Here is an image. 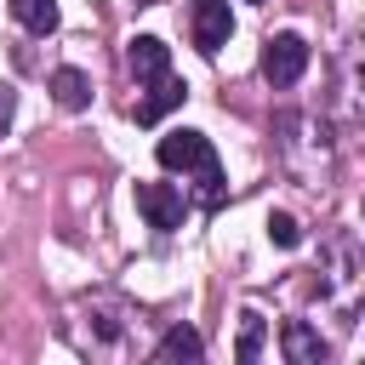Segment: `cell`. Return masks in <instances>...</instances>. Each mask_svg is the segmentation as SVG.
Listing matches in <instances>:
<instances>
[{
	"mask_svg": "<svg viewBox=\"0 0 365 365\" xmlns=\"http://www.w3.org/2000/svg\"><path fill=\"white\" fill-rule=\"evenodd\" d=\"M154 160H160L165 171H194V177H200V194H205V205H222V160H217V148H211V137H205V131H188V125L165 131V137H160V148H154Z\"/></svg>",
	"mask_w": 365,
	"mask_h": 365,
	"instance_id": "1",
	"label": "cell"
},
{
	"mask_svg": "<svg viewBox=\"0 0 365 365\" xmlns=\"http://www.w3.org/2000/svg\"><path fill=\"white\" fill-rule=\"evenodd\" d=\"M302 68H308V40L302 34H274L268 46H262V74H268V86H297L302 80Z\"/></svg>",
	"mask_w": 365,
	"mask_h": 365,
	"instance_id": "2",
	"label": "cell"
},
{
	"mask_svg": "<svg viewBox=\"0 0 365 365\" xmlns=\"http://www.w3.org/2000/svg\"><path fill=\"white\" fill-rule=\"evenodd\" d=\"M137 211H143V222L148 228H160V234H171V228H182V188H171V182H137Z\"/></svg>",
	"mask_w": 365,
	"mask_h": 365,
	"instance_id": "3",
	"label": "cell"
},
{
	"mask_svg": "<svg viewBox=\"0 0 365 365\" xmlns=\"http://www.w3.org/2000/svg\"><path fill=\"white\" fill-rule=\"evenodd\" d=\"M188 11H194V46H200L205 57H217V51L228 46V34H234V11H228V0H194Z\"/></svg>",
	"mask_w": 365,
	"mask_h": 365,
	"instance_id": "4",
	"label": "cell"
},
{
	"mask_svg": "<svg viewBox=\"0 0 365 365\" xmlns=\"http://www.w3.org/2000/svg\"><path fill=\"white\" fill-rule=\"evenodd\" d=\"M182 97H188V86H182V80H177V74L165 68V74H154V80H148V97H143V103H137L131 114H137V125H154L160 114L182 108Z\"/></svg>",
	"mask_w": 365,
	"mask_h": 365,
	"instance_id": "5",
	"label": "cell"
},
{
	"mask_svg": "<svg viewBox=\"0 0 365 365\" xmlns=\"http://www.w3.org/2000/svg\"><path fill=\"white\" fill-rule=\"evenodd\" d=\"M279 348H285V359H291V365H325V336H319L308 319H285Z\"/></svg>",
	"mask_w": 365,
	"mask_h": 365,
	"instance_id": "6",
	"label": "cell"
},
{
	"mask_svg": "<svg viewBox=\"0 0 365 365\" xmlns=\"http://www.w3.org/2000/svg\"><path fill=\"white\" fill-rule=\"evenodd\" d=\"M125 68H131L137 80H154V74H165V68H171V46H165V40H154V34H137V40L125 46Z\"/></svg>",
	"mask_w": 365,
	"mask_h": 365,
	"instance_id": "7",
	"label": "cell"
},
{
	"mask_svg": "<svg viewBox=\"0 0 365 365\" xmlns=\"http://www.w3.org/2000/svg\"><path fill=\"white\" fill-rule=\"evenodd\" d=\"M51 97H57V108H68V114H80V108H91V80H86V68H51Z\"/></svg>",
	"mask_w": 365,
	"mask_h": 365,
	"instance_id": "8",
	"label": "cell"
},
{
	"mask_svg": "<svg viewBox=\"0 0 365 365\" xmlns=\"http://www.w3.org/2000/svg\"><path fill=\"white\" fill-rule=\"evenodd\" d=\"M205 354V336L194 325H171L160 342H154V359H200Z\"/></svg>",
	"mask_w": 365,
	"mask_h": 365,
	"instance_id": "9",
	"label": "cell"
},
{
	"mask_svg": "<svg viewBox=\"0 0 365 365\" xmlns=\"http://www.w3.org/2000/svg\"><path fill=\"white\" fill-rule=\"evenodd\" d=\"M11 17H17L29 34H51L63 11H57V0H11Z\"/></svg>",
	"mask_w": 365,
	"mask_h": 365,
	"instance_id": "10",
	"label": "cell"
},
{
	"mask_svg": "<svg viewBox=\"0 0 365 365\" xmlns=\"http://www.w3.org/2000/svg\"><path fill=\"white\" fill-rule=\"evenodd\" d=\"M268 240L291 251V245L302 240V228H297V217H291V211H268Z\"/></svg>",
	"mask_w": 365,
	"mask_h": 365,
	"instance_id": "11",
	"label": "cell"
},
{
	"mask_svg": "<svg viewBox=\"0 0 365 365\" xmlns=\"http://www.w3.org/2000/svg\"><path fill=\"white\" fill-rule=\"evenodd\" d=\"M240 359H257L262 354V319L257 314H240V348H234Z\"/></svg>",
	"mask_w": 365,
	"mask_h": 365,
	"instance_id": "12",
	"label": "cell"
},
{
	"mask_svg": "<svg viewBox=\"0 0 365 365\" xmlns=\"http://www.w3.org/2000/svg\"><path fill=\"white\" fill-rule=\"evenodd\" d=\"M11 114H17V91H11V86H0V131L11 125Z\"/></svg>",
	"mask_w": 365,
	"mask_h": 365,
	"instance_id": "13",
	"label": "cell"
}]
</instances>
